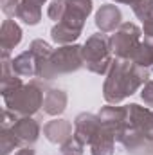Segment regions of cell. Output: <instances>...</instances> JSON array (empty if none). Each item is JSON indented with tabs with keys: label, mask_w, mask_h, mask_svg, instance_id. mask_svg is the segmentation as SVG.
<instances>
[{
	"label": "cell",
	"mask_w": 153,
	"mask_h": 155,
	"mask_svg": "<svg viewBox=\"0 0 153 155\" xmlns=\"http://www.w3.org/2000/svg\"><path fill=\"white\" fill-rule=\"evenodd\" d=\"M13 71L20 78L36 76V58L33 56V52L29 49L20 52L16 58H13Z\"/></svg>",
	"instance_id": "16"
},
{
	"label": "cell",
	"mask_w": 153,
	"mask_h": 155,
	"mask_svg": "<svg viewBox=\"0 0 153 155\" xmlns=\"http://www.w3.org/2000/svg\"><path fill=\"white\" fill-rule=\"evenodd\" d=\"M141 99L144 101L146 107L153 108V81L148 79L144 85H142V90H141Z\"/></svg>",
	"instance_id": "26"
},
{
	"label": "cell",
	"mask_w": 153,
	"mask_h": 155,
	"mask_svg": "<svg viewBox=\"0 0 153 155\" xmlns=\"http://www.w3.org/2000/svg\"><path fill=\"white\" fill-rule=\"evenodd\" d=\"M130 61H133L135 65L144 67V69L153 67V45H148L146 41H141L139 47L133 51Z\"/></svg>",
	"instance_id": "19"
},
{
	"label": "cell",
	"mask_w": 153,
	"mask_h": 155,
	"mask_svg": "<svg viewBox=\"0 0 153 155\" xmlns=\"http://www.w3.org/2000/svg\"><path fill=\"white\" fill-rule=\"evenodd\" d=\"M45 90L47 88L41 79L24 83L22 87L15 88L4 96L5 108L15 112L16 116H34L40 108H43Z\"/></svg>",
	"instance_id": "3"
},
{
	"label": "cell",
	"mask_w": 153,
	"mask_h": 155,
	"mask_svg": "<svg viewBox=\"0 0 153 155\" xmlns=\"http://www.w3.org/2000/svg\"><path fill=\"white\" fill-rule=\"evenodd\" d=\"M67 155H76V153H67Z\"/></svg>",
	"instance_id": "32"
},
{
	"label": "cell",
	"mask_w": 153,
	"mask_h": 155,
	"mask_svg": "<svg viewBox=\"0 0 153 155\" xmlns=\"http://www.w3.org/2000/svg\"><path fill=\"white\" fill-rule=\"evenodd\" d=\"M43 135L52 144H63L65 141H69L74 135L72 123L67 119H52L43 126Z\"/></svg>",
	"instance_id": "12"
},
{
	"label": "cell",
	"mask_w": 153,
	"mask_h": 155,
	"mask_svg": "<svg viewBox=\"0 0 153 155\" xmlns=\"http://www.w3.org/2000/svg\"><path fill=\"white\" fill-rule=\"evenodd\" d=\"M122 15L121 9L115 4H105L97 9L96 13V25L101 33H114L122 24Z\"/></svg>",
	"instance_id": "10"
},
{
	"label": "cell",
	"mask_w": 153,
	"mask_h": 155,
	"mask_svg": "<svg viewBox=\"0 0 153 155\" xmlns=\"http://www.w3.org/2000/svg\"><path fill=\"white\" fill-rule=\"evenodd\" d=\"M15 16H16L18 20H22L24 24H27V25H38L40 20H41V7L31 5V4H25V2L20 0Z\"/></svg>",
	"instance_id": "18"
},
{
	"label": "cell",
	"mask_w": 153,
	"mask_h": 155,
	"mask_svg": "<svg viewBox=\"0 0 153 155\" xmlns=\"http://www.w3.org/2000/svg\"><path fill=\"white\" fill-rule=\"evenodd\" d=\"M22 27L15 20H4L2 29H0V45L2 52L9 54L20 41H22Z\"/></svg>",
	"instance_id": "14"
},
{
	"label": "cell",
	"mask_w": 153,
	"mask_h": 155,
	"mask_svg": "<svg viewBox=\"0 0 153 155\" xmlns=\"http://www.w3.org/2000/svg\"><path fill=\"white\" fill-rule=\"evenodd\" d=\"M65 11H67V0H52L49 4V9H47V15L50 20H54L56 24L61 22V18L65 16Z\"/></svg>",
	"instance_id": "23"
},
{
	"label": "cell",
	"mask_w": 153,
	"mask_h": 155,
	"mask_svg": "<svg viewBox=\"0 0 153 155\" xmlns=\"http://www.w3.org/2000/svg\"><path fill=\"white\" fill-rule=\"evenodd\" d=\"M18 4H20V0H2V11H4V15H7V16H15L16 15V7H18Z\"/></svg>",
	"instance_id": "27"
},
{
	"label": "cell",
	"mask_w": 153,
	"mask_h": 155,
	"mask_svg": "<svg viewBox=\"0 0 153 155\" xmlns=\"http://www.w3.org/2000/svg\"><path fill=\"white\" fill-rule=\"evenodd\" d=\"M99 119L103 123V126H106L108 130L114 132L117 135L128 123V108L126 107H114V105H106L99 110Z\"/></svg>",
	"instance_id": "11"
},
{
	"label": "cell",
	"mask_w": 153,
	"mask_h": 155,
	"mask_svg": "<svg viewBox=\"0 0 153 155\" xmlns=\"http://www.w3.org/2000/svg\"><path fill=\"white\" fill-rule=\"evenodd\" d=\"M112 54L114 52L110 47V38L101 33L92 35L83 43V63L86 71H90L92 74H97V76L108 74L114 61Z\"/></svg>",
	"instance_id": "4"
},
{
	"label": "cell",
	"mask_w": 153,
	"mask_h": 155,
	"mask_svg": "<svg viewBox=\"0 0 153 155\" xmlns=\"http://www.w3.org/2000/svg\"><path fill=\"white\" fill-rule=\"evenodd\" d=\"M115 135L112 130H108L106 126H103L99 130V134L96 135V139L90 143V153L92 155H114V146H115Z\"/></svg>",
	"instance_id": "15"
},
{
	"label": "cell",
	"mask_w": 153,
	"mask_h": 155,
	"mask_svg": "<svg viewBox=\"0 0 153 155\" xmlns=\"http://www.w3.org/2000/svg\"><path fill=\"white\" fill-rule=\"evenodd\" d=\"M13 134L16 135V139L20 141V146H31L38 141L40 137V123L36 119H33L31 116H20L15 124L11 126Z\"/></svg>",
	"instance_id": "8"
},
{
	"label": "cell",
	"mask_w": 153,
	"mask_h": 155,
	"mask_svg": "<svg viewBox=\"0 0 153 155\" xmlns=\"http://www.w3.org/2000/svg\"><path fill=\"white\" fill-rule=\"evenodd\" d=\"M22 85H24L22 78L16 76V74H13V76L4 78V79L0 81V92H2V96H5V94H9L11 90L18 88V87H22Z\"/></svg>",
	"instance_id": "25"
},
{
	"label": "cell",
	"mask_w": 153,
	"mask_h": 155,
	"mask_svg": "<svg viewBox=\"0 0 153 155\" xmlns=\"http://www.w3.org/2000/svg\"><path fill=\"white\" fill-rule=\"evenodd\" d=\"M81 36V31H76L69 25H65L63 22H58L52 29H50V38L58 45H70Z\"/></svg>",
	"instance_id": "17"
},
{
	"label": "cell",
	"mask_w": 153,
	"mask_h": 155,
	"mask_svg": "<svg viewBox=\"0 0 153 155\" xmlns=\"http://www.w3.org/2000/svg\"><path fill=\"white\" fill-rule=\"evenodd\" d=\"M15 155H36V153H34V150H33L31 146H22Z\"/></svg>",
	"instance_id": "29"
},
{
	"label": "cell",
	"mask_w": 153,
	"mask_h": 155,
	"mask_svg": "<svg viewBox=\"0 0 153 155\" xmlns=\"http://www.w3.org/2000/svg\"><path fill=\"white\" fill-rule=\"evenodd\" d=\"M18 146H20V141L16 139L13 130L7 126H0V155H9Z\"/></svg>",
	"instance_id": "21"
},
{
	"label": "cell",
	"mask_w": 153,
	"mask_h": 155,
	"mask_svg": "<svg viewBox=\"0 0 153 155\" xmlns=\"http://www.w3.org/2000/svg\"><path fill=\"white\" fill-rule=\"evenodd\" d=\"M142 35H144V41L148 45H153V25H144Z\"/></svg>",
	"instance_id": "28"
},
{
	"label": "cell",
	"mask_w": 153,
	"mask_h": 155,
	"mask_svg": "<svg viewBox=\"0 0 153 155\" xmlns=\"http://www.w3.org/2000/svg\"><path fill=\"white\" fill-rule=\"evenodd\" d=\"M22 2H25V4H31V5H36V7H41L47 0H22Z\"/></svg>",
	"instance_id": "30"
},
{
	"label": "cell",
	"mask_w": 153,
	"mask_h": 155,
	"mask_svg": "<svg viewBox=\"0 0 153 155\" xmlns=\"http://www.w3.org/2000/svg\"><path fill=\"white\" fill-rule=\"evenodd\" d=\"M115 4H128V5H133L137 0H114Z\"/></svg>",
	"instance_id": "31"
},
{
	"label": "cell",
	"mask_w": 153,
	"mask_h": 155,
	"mask_svg": "<svg viewBox=\"0 0 153 155\" xmlns=\"http://www.w3.org/2000/svg\"><path fill=\"white\" fill-rule=\"evenodd\" d=\"M92 9H94L92 0H67V11L61 22L76 31H83L85 22L92 13Z\"/></svg>",
	"instance_id": "7"
},
{
	"label": "cell",
	"mask_w": 153,
	"mask_h": 155,
	"mask_svg": "<svg viewBox=\"0 0 153 155\" xmlns=\"http://www.w3.org/2000/svg\"><path fill=\"white\" fill-rule=\"evenodd\" d=\"M142 31L132 24V22H122L119 25V29L114 31V35L110 36V47L115 58H122V60H130L133 51L139 47L141 43Z\"/></svg>",
	"instance_id": "5"
},
{
	"label": "cell",
	"mask_w": 153,
	"mask_h": 155,
	"mask_svg": "<svg viewBox=\"0 0 153 155\" xmlns=\"http://www.w3.org/2000/svg\"><path fill=\"white\" fill-rule=\"evenodd\" d=\"M101 128H103V123H101L99 116H96V114L83 112L74 119V135L85 146H90V143L96 139V135L99 134Z\"/></svg>",
	"instance_id": "6"
},
{
	"label": "cell",
	"mask_w": 153,
	"mask_h": 155,
	"mask_svg": "<svg viewBox=\"0 0 153 155\" xmlns=\"http://www.w3.org/2000/svg\"><path fill=\"white\" fill-rule=\"evenodd\" d=\"M150 79V69L139 67L130 60L115 58L103 83V97L108 105H117L135 94Z\"/></svg>",
	"instance_id": "1"
},
{
	"label": "cell",
	"mask_w": 153,
	"mask_h": 155,
	"mask_svg": "<svg viewBox=\"0 0 153 155\" xmlns=\"http://www.w3.org/2000/svg\"><path fill=\"white\" fill-rule=\"evenodd\" d=\"M29 51L33 52V56L36 58V61H40V60H43V58H47V56H50V52L54 51L45 40H33L31 41V45H29Z\"/></svg>",
	"instance_id": "22"
},
{
	"label": "cell",
	"mask_w": 153,
	"mask_h": 155,
	"mask_svg": "<svg viewBox=\"0 0 153 155\" xmlns=\"http://www.w3.org/2000/svg\"><path fill=\"white\" fill-rule=\"evenodd\" d=\"M132 9L144 25H153V0H137Z\"/></svg>",
	"instance_id": "20"
},
{
	"label": "cell",
	"mask_w": 153,
	"mask_h": 155,
	"mask_svg": "<svg viewBox=\"0 0 153 155\" xmlns=\"http://www.w3.org/2000/svg\"><path fill=\"white\" fill-rule=\"evenodd\" d=\"M128 108V124L135 126L139 132H142L148 139L153 141V110L148 107H141L137 103L126 105Z\"/></svg>",
	"instance_id": "9"
},
{
	"label": "cell",
	"mask_w": 153,
	"mask_h": 155,
	"mask_svg": "<svg viewBox=\"0 0 153 155\" xmlns=\"http://www.w3.org/2000/svg\"><path fill=\"white\" fill-rule=\"evenodd\" d=\"M151 153H153V146H151Z\"/></svg>",
	"instance_id": "33"
},
{
	"label": "cell",
	"mask_w": 153,
	"mask_h": 155,
	"mask_svg": "<svg viewBox=\"0 0 153 155\" xmlns=\"http://www.w3.org/2000/svg\"><path fill=\"white\" fill-rule=\"evenodd\" d=\"M83 63V45L70 43V45H60L50 52V56L36 61V78L41 81H49L63 74L77 72Z\"/></svg>",
	"instance_id": "2"
},
{
	"label": "cell",
	"mask_w": 153,
	"mask_h": 155,
	"mask_svg": "<svg viewBox=\"0 0 153 155\" xmlns=\"http://www.w3.org/2000/svg\"><path fill=\"white\" fill-rule=\"evenodd\" d=\"M85 150V144L77 139L76 135H72L69 141H65L63 144H60V152L61 155H67V153H76V155H81Z\"/></svg>",
	"instance_id": "24"
},
{
	"label": "cell",
	"mask_w": 153,
	"mask_h": 155,
	"mask_svg": "<svg viewBox=\"0 0 153 155\" xmlns=\"http://www.w3.org/2000/svg\"><path fill=\"white\" fill-rule=\"evenodd\" d=\"M69 96L61 88H47L43 97V112L47 116H61L67 110Z\"/></svg>",
	"instance_id": "13"
}]
</instances>
